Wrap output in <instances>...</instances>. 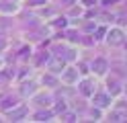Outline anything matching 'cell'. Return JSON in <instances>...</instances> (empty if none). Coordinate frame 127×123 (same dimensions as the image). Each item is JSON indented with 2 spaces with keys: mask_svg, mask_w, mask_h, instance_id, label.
Masks as SVG:
<instances>
[{
  "mask_svg": "<svg viewBox=\"0 0 127 123\" xmlns=\"http://www.w3.org/2000/svg\"><path fill=\"white\" fill-rule=\"evenodd\" d=\"M43 84H49V86H55V84H58V80H55L53 76H49V74H47V76H43Z\"/></svg>",
  "mask_w": 127,
  "mask_h": 123,
  "instance_id": "cell-14",
  "label": "cell"
},
{
  "mask_svg": "<svg viewBox=\"0 0 127 123\" xmlns=\"http://www.w3.org/2000/svg\"><path fill=\"white\" fill-rule=\"evenodd\" d=\"M49 119H51V113L49 111H39L35 115V121H49Z\"/></svg>",
  "mask_w": 127,
  "mask_h": 123,
  "instance_id": "cell-12",
  "label": "cell"
},
{
  "mask_svg": "<svg viewBox=\"0 0 127 123\" xmlns=\"http://www.w3.org/2000/svg\"><path fill=\"white\" fill-rule=\"evenodd\" d=\"M109 92H111V94H119V92H121V82H119V80H113V82H111V80H109Z\"/></svg>",
  "mask_w": 127,
  "mask_h": 123,
  "instance_id": "cell-7",
  "label": "cell"
},
{
  "mask_svg": "<svg viewBox=\"0 0 127 123\" xmlns=\"http://www.w3.org/2000/svg\"><path fill=\"white\" fill-rule=\"evenodd\" d=\"M2 109H8V107H17V98H12V96H6L4 98V103L0 105Z\"/></svg>",
  "mask_w": 127,
  "mask_h": 123,
  "instance_id": "cell-13",
  "label": "cell"
},
{
  "mask_svg": "<svg viewBox=\"0 0 127 123\" xmlns=\"http://www.w3.org/2000/svg\"><path fill=\"white\" fill-rule=\"evenodd\" d=\"M78 78V70H74V68H70L66 74H64V80H66V82H74Z\"/></svg>",
  "mask_w": 127,
  "mask_h": 123,
  "instance_id": "cell-8",
  "label": "cell"
},
{
  "mask_svg": "<svg viewBox=\"0 0 127 123\" xmlns=\"http://www.w3.org/2000/svg\"><path fill=\"white\" fill-rule=\"evenodd\" d=\"M35 103L39 107H49L51 105V96L49 94H39V96H35Z\"/></svg>",
  "mask_w": 127,
  "mask_h": 123,
  "instance_id": "cell-6",
  "label": "cell"
},
{
  "mask_svg": "<svg viewBox=\"0 0 127 123\" xmlns=\"http://www.w3.org/2000/svg\"><path fill=\"white\" fill-rule=\"evenodd\" d=\"M14 109V107H12ZM25 113H27V107H19V109H14V111H8V117L14 119V121H21L23 117H25Z\"/></svg>",
  "mask_w": 127,
  "mask_h": 123,
  "instance_id": "cell-4",
  "label": "cell"
},
{
  "mask_svg": "<svg viewBox=\"0 0 127 123\" xmlns=\"http://www.w3.org/2000/svg\"><path fill=\"white\" fill-rule=\"evenodd\" d=\"M45 4V0H29V6H41Z\"/></svg>",
  "mask_w": 127,
  "mask_h": 123,
  "instance_id": "cell-16",
  "label": "cell"
},
{
  "mask_svg": "<svg viewBox=\"0 0 127 123\" xmlns=\"http://www.w3.org/2000/svg\"><path fill=\"white\" fill-rule=\"evenodd\" d=\"M21 92L25 94V96H27V94H33V92H35V84H33V82H27V84H23Z\"/></svg>",
  "mask_w": 127,
  "mask_h": 123,
  "instance_id": "cell-11",
  "label": "cell"
},
{
  "mask_svg": "<svg viewBox=\"0 0 127 123\" xmlns=\"http://www.w3.org/2000/svg\"><path fill=\"white\" fill-rule=\"evenodd\" d=\"M80 92L86 94V96L94 92V86H92V82H90V80H82V82H80Z\"/></svg>",
  "mask_w": 127,
  "mask_h": 123,
  "instance_id": "cell-5",
  "label": "cell"
},
{
  "mask_svg": "<svg viewBox=\"0 0 127 123\" xmlns=\"http://www.w3.org/2000/svg\"><path fill=\"white\" fill-rule=\"evenodd\" d=\"M92 96H94V105L96 107H109L111 105V96L105 92H96V94L92 92Z\"/></svg>",
  "mask_w": 127,
  "mask_h": 123,
  "instance_id": "cell-2",
  "label": "cell"
},
{
  "mask_svg": "<svg viewBox=\"0 0 127 123\" xmlns=\"http://www.w3.org/2000/svg\"><path fill=\"white\" fill-rule=\"evenodd\" d=\"M47 60H49V55H47V53H43V55H39V57H37V64H45Z\"/></svg>",
  "mask_w": 127,
  "mask_h": 123,
  "instance_id": "cell-17",
  "label": "cell"
},
{
  "mask_svg": "<svg viewBox=\"0 0 127 123\" xmlns=\"http://www.w3.org/2000/svg\"><path fill=\"white\" fill-rule=\"evenodd\" d=\"M68 37L72 39V41H80V35H78L76 31H70V33H68Z\"/></svg>",
  "mask_w": 127,
  "mask_h": 123,
  "instance_id": "cell-15",
  "label": "cell"
},
{
  "mask_svg": "<svg viewBox=\"0 0 127 123\" xmlns=\"http://www.w3.org/2000/svg\"><path fill=\"white\" fill-rule=\"evenodd\" d=\"M107 41H109V45H123V41H125V33L121 29H111L107 33Z\"/></svg>",
  "mask_w": 127,
  "mask_h": 123,
  "instance_id": "cell-1",
  "label": "cell"
},
{
  "mask_svg": "<svg viewBox=\"0 0 127 123\" xmlns=\"http://www.w3.org/2000/svg\"><path fill=\"white\" fill-rule=\"evenodd\" d=\"M49 68H51V72H55V74H58V72H62V70H64V62H62V57H58L55 62H51V66H49Z\"/></svg>",
  "mask_w": 127,
  "mask_h": 123,
  "instance_id": "cell-10",
  "label": "cell"
},
{
  "mask_svg": "<svg viewBox=\"0 0 127 123\" xmlns=\"http://www.w3.org/2000/svg\"><path fill=\"white\" fill-rule=\"evenodd\" d=\"M92 72H96V74H105V72H107V62L102 60V57L94 60V62H92Z\"/></svg>",
  "mask_w": 127,
  "mask_h": 123,
  "instance_id": "cell-3",
  "label": "cell"
},
{
  "mask_svg": "<svg viewBox=\"0 0 127 123\" xmlns=\"http://www.w3.org/2000/svg\"><path fill=\"white\" fill-rule=\"evenodd\" d=\"M60 2H62V0H60ZM64 2H72V0H64Z\"/></svg>",
  "mask_w": 127,
  "mask_h": 123,
  "instance_id": "cell-21",
  "label": "cell"
},
{
  "mask_svg": "<svg viewBox=\"0 0 127 123\" xmlns=\"http://www.w3.org/2000/svg\"><path fill=\"white\" fill-rule=\"evenodd\" d=\"M2 47H4V39H0V51H2Z\"/></svg>",
  "mask_w": 127,
  "mask_h": 123,
  "instance_id": "cell-20",
  "label": "cell"
},
{
  "mask_svg": "<svg viewBox=\"0 0 127 123\" xmlns=\"http://www.w3.org/2000/svg\"><path fill=\"white\" fill-rule=\"evenodd\" d=\"M55 25H58V27H66V19H58Z\"/></svg>",
  "mask_w": 127,
  "mask_h": 123,
  "instance_id": "cell-19",
  "label": "cell"
},
{
  "mask_svg": "<svg viewBox=\"0 0 127 123\" xmlns=\"http://www.w3.org/2000/svg\"><path fill=\"white\" fill-rule=\"evenodd\" d=\"M0 10H2V12H14L17 6H14L12 2H6V0H4V2H0Z\"/></svg>",
  "mask_w": 127,
  "mask_h": 123,
  "instance_id": "cell-9",
  "label": "cell"
},
{
  "mask_svg": "<svg viewBox=\"0 0 127 123\" xmlns=\"http://www.w3.org/2000/svg\"><path fill=\"white\" fill-rule=\"evenodd\" d=\"M64 121H76V115L74 113H68L66 117H64Z\"/></svg>",
  "mask_w": 127,
  "mask_h": 123,
  "instance_id": "cell-18",
  "label": "cell"
}]
</instances>
